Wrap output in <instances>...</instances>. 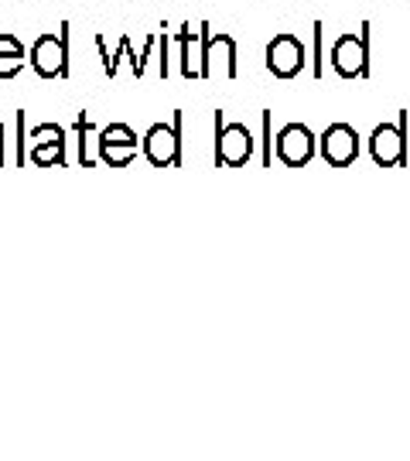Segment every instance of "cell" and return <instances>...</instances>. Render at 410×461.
Returning <instances> with one entry per match:
<instances>
[{
    "mask_svg": "<svg viewBox=\"0 0 410 461\" xmlns=\"http://www.w3.org/2000/svg\"><path fill=\"white\" fill-rule=\"evenodd\" d=\"M305 66V45L297 41L295 34H278L270 45H267V68L278 76V79H291Z\"/></svg>",
    "mask_w": 410,
    "mask_h": 461,
    "instance_id": "5b68a950",
    "label": "cell"
},
{
    "mask_svg": "<svg viewBox=\"0 0 410 461\" xmlns=\"http://www.w3.org/2000/svg\"><path fill=\"white\" fill-rule=\"evenodd\" d=\"M335 66L342 68L345 76H352V72H362V45H356L352 38L339 41V49H335Z\"/></svg>",
    "mask_w": 410,
    "mask_h": 461,
    "instance_id": "8fae6325",
    "label": "cell"
},
{
    "mask_svg": "<svg viewBox=\"0 0 410 461\" xmlns=\"http://www.w3.org/2000/svg\"><path fill=\"white\" fill-rule=\"evenodd\" d=\"M178 59H181V76L185 79H202L205 68V49H202V21L196 28L181 24L178 32Z\"/></svg>",
    "mask_w": 410,
    "mask_h": 461,
    "instance_id": "52a82bcc",
    "label": "cell"
},
{
    "mask_svg": "<svg viewBox=\"0 0 410 461\" xmlns=\"http://www.w3.org/2000/svg\"><path fill=\"white\" fill-rule=\"evenodd\" d=\"M0 165H4V123H0Z\"/></svg>",
    "mask_w": 410,
    "mask_h": 461,
    "instance_id": "ac0fdd59",
    "label": "cell"
},
{
    "mask_svg": "<svg viewBox=\"0 0 410 461\" xmlns=\"http://www.w3.org/2000/svg\"><path fill=\"white\" fill-rule=\"evenodd\" d=\"M28 140L32 144H66V127H59V123H38V127H32Z\"/></svg>",
    "mask_w": 410,
    "mask_h": 461,
    "instance_id": "5bb4252c",
    "label": "cell"
},
{
    "mask_svg": "<svg viewBox=\"0 0 410 461\" xmlns=\"http://www.w3.org/2000/svg\"><path fill=\"white\" fill-rule=\"evenodd\" d=\"M373 154H377L379 161L400 158V137L394 131H377V137H373Z\"/></svg>",
    "mask_w": 410,
    "mask_h": 461,
    "instance_id": "4fadbf2b",
    "label": "cell"
},
{
    "mask_svg": "<svg viewBox=\"0 0 410 461\" xmlns=\"http://www.w3.org/2000/svg\"><path fill=\"white\" fill-rule=\"evenodd\" d=\"M93 131V123H89V116L79 113V120H76V137H79V165L89 167V154H86V133Z\"/></svg>",
    "mask_w": 410,
    "mask_h": 461,
    "instance_id": "2e32d148",
    "label": "cell"
},
{
    "mask_svg": "<svg viewBox=\"0 0 410 461\" xmlns=\"http://www.w3.org/2000/svg\"><path fill=\"white\" fill-rule=\"evenodd\" d=\"M28 62V51L11 32H0V79H14Z\"/></svg>",
    "mask_w": 410,
    "mask_h": 461,
    "instance_id": "9c48e42d",
    "label": "cell"
},
{
    "mask_svg": "<svg viewBox=\"0 0 410 461\" xmlns=\"http://www.w3.org/2000/svg\"><path fill=\"white\" fill-rule=\"evenodd\" d=\"M141 140H99V161L110 167H127L137 158Z\"/></svg>",
    "mask_w": 410,
    "mask_h": 461,
    "instance_id": "30bf717a",
    "label": "cell"
},
{
    "mask_svg": "<svg viewBox=\"0 0 410 461\" xmlns=\"http://www.w3.org/2000/svg\"><path fill=\"white\" fill-rule=\"evenodd\" d=\"M202 49H205V68H202V79H213L215 72L236 79L240 66H236V41L232 34H213L209 21H202Z\"/></svg>",
    "mask_w": 410,
    "mask_h": 461,
    "instance_id": "277c9868",
    "label": "cell"
},
{
    "mask_svg": "<svg viewBox=\"0 0 410 461\" xmlns=\"http://www.w3.org/2000/svg\"><path fill=\"white\" fill-rule=\"evenodd\" d=\"M28 62L41 79H68V21L55 34H41L28 51Z\"/></svg>",
    "mask_w": 410,
    "mask_h": 461,
    "instance_id": "7a4b0ae2",
    "label": "cell"
},
{
    "mask_svg": "<svg viewBox=\"0 0 410 461\" xmlns=\"http://www.w3.org/2000/svg\"><path fill=\"white\" fill-rule=\"evenodd\" d=\"M312 154H314V137L305 123H287V127L278 133V158L284 165H291V167L308 165Z\"/></svg>",
    "mask_w": 410,
    "mask_h": 461,
    "instance_id": "8992f818",
    "label": "cell"
},
{
    "mask_svg": "<svg viewBox=\"0 0 410 461\" xmlns=\"http://www.w3.org/2000/svg\"><path fill=\"white\" fill-rule=\"evenodd\" d=\"M253 133L246 123H230L223 110H215V167H240L253 158Z\"/></svg>",
    "mask_w": 410,
    "mask_h": 461,
    "instance_id": "6da1fadb",
    "label": "cell"
},
{
    "mask_svg": "<svg viewBox=\"0 0 410 461\" xmlns=\"http://www.w3.org/2000/svg\"><path fill=\"white\" fill-rule=\"evenodd\" d=\"M181 123L185 116L181 110H175V116L168 123H154L144 140H141V150L154 167H178L181 165Z\"/></svg>",
    "mask_w": 410,
    "mask_h": 461,
    "instance_id": "3957f363",
    "label": "cell"
},
{
    "mask_svg": "<svg viewBox=\"0 0 410 461\" xmlns=\"http://www.w3.org/2000/svg\"><path fill=\"white\" fill-rule=\"evenodd\" d=\"M322 154L332 165H349L356 158V133L349 131L345 123H335L328 127L325 137H322Z\"/></svg>",
    "mask_w": 410,
    "mask_h": 461,
    "instance_id": "ba28073f",
    "label": "cell"
},
{
    "mask_svg": "<svg viewBox=\"0 0 410 461\" xmlns=\"http://www.w3.org/2000/svg\"><path fill=\"white\" fill-rule=\"evenodd\" d=\"M158 49H161V76L168 79V32L158 38Z\"/></svg>",
    "mask_w": 410,
    "mask_h": 461,
    "instance_id": "e0dca14e",
    "label": "cell"
},
{
    "mask_svg": "<svg viewBox=\"0 0 410 461\" xmlns=\"http://www.w3.org/2000/svg\"><path fill=\"white\" fill-rule=\"evenodd\" d=\"M17 167L28 165V131H24V110L17 113Z\"/></svg>",
    "mask_w": 410,
    "mask_h": 461,
    "instance_id": "9a60e30c",
    "label": "cell"
},
{
    "mask_svg": "<svg viewBox=\"0 0 410 461\" xmlns=\"http://www.w3.org/2000/svg\"><path fill=\"white\" fill-rule=\"evenodd\" d=\"M32 165L49 167V165H66V144H32Z\"/></svg>",
    "mask_w": 410,
    "mask_h": 461,
    "instance_id": "7c38bea8",
    "label": "cell"
}]
</instances>
